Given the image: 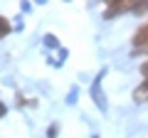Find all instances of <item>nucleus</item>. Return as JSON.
Masks as SVG:
<instances>
[{
  "label": "nucleus",
  "mask_w": 148,
  "mask_h": 138,
  "mask_svg": "<svg viewBox=\"0 0 148 138\" xmlns=\"http://www.w3.org/2000/svg\"><path fill=\"white\" fill-rule=\"evenodd\" d=\"M133 47H136V52H148V20L136 30V35H133Z\"/></svg>",
  "instance_id": "obj_1"
},
{
  "label": "nucleus",
  "mask_w": 148,
  "mask_h": 138,
  "mask_svg": "<svg viewBox=\"0 0 148 138\" xmlns=\"http://www.w3.org/2000/svg\"><path fill=\"white\" fill-rule=\"evenodd\" d=\"M136 8V3H131V0H114L109 8L104 10V15L106 17H111V15H119V12H126V10H133Z\"/></svg>",
  "instance_id": "obj_2"
},
{
  "label": "nucleus",
  "mask_w": 148,
  "mask_h": 138,
  "mask_svg": "<svg viewBox=\"0 0 148 138\" xmlns=\"http://www.w3.org/2000/svg\"><path fill=\"white\" fill-rule=\"evenodd\" d=\"M3 113H5V106H3V104H0V116H3Z\"/></svg>",
  "instance_id": "obj_6"
},
{
  "label": "nucleus",
  "mask_w": 148,
  "mask_h": 138,
  "mask_svg": "<svg viewBox=\"0 0 148 138\" xmlns=\"http://www.w3.org/2000/svg\"><path fill=\"white\" fill-rule=\"evenodd\" d=\"M5 35H10V22L0 15V37H5Z\"/></svg>",
  "instance_id": "obj_4"
},
{
  "label": "nucleus",
  "mask_w": 148,
  "mask_h": 138,
  "mask_svg": "<svg viewBox=\"0 0 148 138\" xmlns=\"http://www.w3.org/2000/svg\"><path fill=\"white\" fill-rule=\"evenodd\" d=\"M133 101H138V104H143V101H148V84L143 81L141 86H138L136 91H133Z\"/></svg>",
  "instance_id": "obj_3"
},
{
  "label": "nucleus",
  "mask_w": 148,
  "mask_h": 138,
  "mask_svg": "<svg viewBox=\"0 0 148 138\" xmlns=\"http://www.w3.org/2000/svg\"><path fill=\"white\" fill-rule=\"evenodd\" d=\"M141 72H143V77L148 79V62H143V64H141Z\"/></svg>",
  "instance_id": "obj_5"
}]
</instances>
